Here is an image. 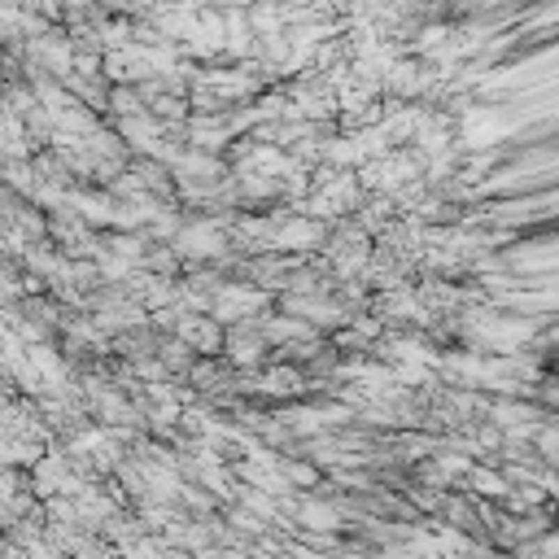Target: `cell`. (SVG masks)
Returning <instances> with one entry per match:
<instances>
[{"mask_svg":"<svg viewBox=\"0 0 559 559\" xmlns=\"http://www.w3.org/2000/svg\"><path fill=\"white\" fill-rule=\"evenodd\" d=\"M0 494H13V476L9 472H0Z\"/></svg>","mask_w":559,"mask_h":559,"instance_id":"1","label":"cell"}]
</instances>
